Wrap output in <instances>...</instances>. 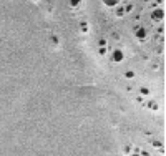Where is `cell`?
<instances>
[{
  "label": "cell",
  "instance_id": "1",
  "mask_svg": "<svg viewBox=\"0 0 166 156\" xmlns=\"http://www.w3.org/2000/svg\"><path fill=\"white\" fill-rule=\"evenodd\" d=\"M161 18H163V10H161V8H156V10L153 12V20L158 22V20H161Z\"/></svg>",
  "mask_w": 166,
  "mask_h": 156
},
{
  "label": "cell",
  "instance_id": "2",
  "mask_svg": "<svg viewBox=\"0 0 166 156\" xmlns=\"http://www.w3.org/2000/svg\"><path fill=\"white\" fill-rule=\"evenodd\" d=\"M123 60V53L120 52V50H115L113 52V62H121Z\"/></svg>",
  "mask_w": 166,
  "mask_h": 156
},
{
  "label": "cell",
  "instance_id": "3",
  "mask_svg": "<svg viewBox=\"0 0 166 156\" xmlns=\"http://www.w3.org/2000/svg\"><path fill=\"white\" fill-rule=\"evenodd\" d=\"M145 37H146V32L143 30V28H138V38H140V40H143Z\"/></svg>",
  "mask_w": 166,
  "mask_h": 156
},
{
  "label": "cell",
  "instance_id": "4",
  "mask_svg": "<svg viewBox=\"0 0 166 156\" xmlns=\"http://www.w3.org/2000/svg\"><path fill=\"white\" fill-rule=\"evenodd\" d=\"M141 93L143 95H150V90L148 88H141Z\"/></svg>",
  "mask_w": 166,
  "mask_h": 156
},
{
  "label": "cell",
  "instance_id": "5",
  "mask_svg": "<svg viewBox=\"0 0 166 156\" xmlns=\"http://www.w3.org/2000/svg\"><path fill=\"white\" fill-rule=\"evenodd\" d=\"M133 77H135V73H133V72H128V73H126V78H133Z\"/></svg>",
  "mask_w": 166,
  "mask_h": 156
}]
</instances>
